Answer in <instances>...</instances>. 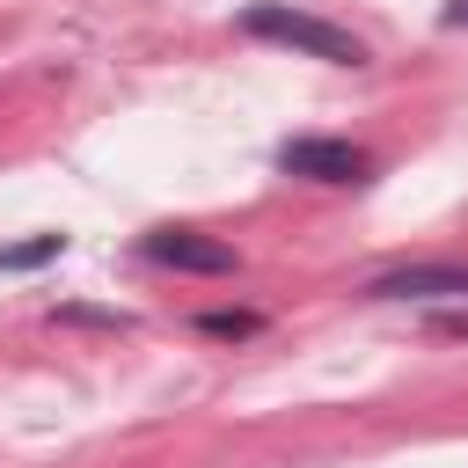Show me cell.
Segmentation results:
<instances>
[{
  "label": "cell",
  "mask_w": 468,
  "mask_h": 468,
  "mask_svg": "<svg viewBox=\"0 0 468 468\" xmlns=\"http://www.w3.org/2000/svg\"><path fill=\"white\" fill-rule=\"evenodd\" d=\"M241 29L263 37V44H285L300 58H322V66H366V44L351 29H336L329 15H307V7H285V0H256L241 7Z\"/></svg>",
  "instance_id": "obj_1"
},
{
  "label": "cell",
  "mask_w": 468,
  "mask_h": 468,
  "mask_svg": "<svg viewBox=\"0 0 468 468\" xmlns=\"http://www.w3.org/2000/svg\"><path fill=\"white\" fill-rule=\"evenodd\" d=\"M278 168L285 176H307V183H366L373 176V154L351 146V139H322V132H300V139H278Z\"/></svg>",
  "instance_id": "obj_2"
},
{
  "label": "cell",
  "mask_w": 468,
  "mask_h": 468,
  "mask_svg": "<svg viewBox=\"0 0 468 468\" xmlns=\"http://www.w3.org/2000/svg\"><path fill=\"white\" fill-rule=\"evenodd\" d=\"M139 256L161 263V271H197V278H234V271H241V256H234L227 241L190 234V227H154V234H139Z\"/></svg>",
  "instance_id": "obj_3"
},
{
  "label": "cell",
  "mask_w": 468,
  "mask_h": 468,
  "mask_svg": "<svg viewBox=\"0 0 468 468\" xmlns=\"http://www.w3.org/2000/svg\"><path fill=\"white\" fill-rule=\"evenodd\" d=\"M468 300V263H402V271H380L366 285V300Z\"/></svg>",
  "instance_id": "obj_4"
},
{
  "label": "cell",
  "mask_w": 468,
  "mask_h": 468,
  "mask_svg": "<svg viewBox=\"0 0 468 468\" xmlns=\"http://www.w3.org/2000/svg\"><path fill=\"white\" fill-rule=\"evenodd\" d=\"M197 329H205V336H256V329H263V314H249V307H205V314H197Z\"/></svg>",
  "instance_id": "obj_5"
},
{
  "label": "cell",
  "mask_w": 468,
  "mask_h": 468,
  "mask_svg": "<svg viewBox=\"0 0 468 468\" xmlns=\"http://www.w3.org/2000/svg\"><path fill=\"white\" fill-rule=\"evenodd\" d=\"M66 249V234H37V241H15V249H0V271H37V263H51Z\"/></svg>",
  "instance_id": "obj_6"
},
{
  "label": "cell",
  "mask_w": 468,
  "mask_h": 468,
  "mask_svg": "<svg viewBox=\"0 0 468 468\" xmlns=\"http://www.w3.org/2000/svg\"><path fill=\"white\" fill-rule=\"evenodd\" d=\"M58 322H95V329H132V314H110V307H58Z\"/></svg>",
  "instance_id": "obj_7"
},
{
  "label": "cell",
  "mask_w": 468,
  "mask_h": 468,
  "mask_svg": "<svg viewBox=\"0 0 468 468\" xmlns=\"http://www.w3.org/2000/svg\"><path fill=\"white\" fill-rule=\"evenodd\" d=\"M431 336H461L468 344V307H439L431 314Z\"/></svg>",
  "instance_id": "obj_8"
},
{
  "label": "cell",
  "mask_w": 468,
  "mask_h": 468,
  "mask_svg": "<svg viewBox=\"0 0 468 468\" xmlns=\"http://www.w3.org/2000/svg\"><path fill=\"white\" fill-rule=\"evenodd\" d=\"M439 22H446V29H468V0H446V7H439Z\"/></svg>",
  "instance_id": "obj_9"
}]
</instances>
